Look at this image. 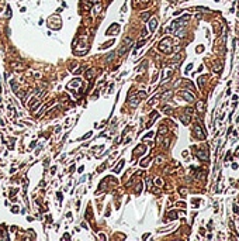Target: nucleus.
<instances>
[{
    "label": "nucleus",
    "instance_id": "22",
    "mask_svg": "<svg viewBox=\"0 0 239 241\" xmlns=\"http://www.w3.org/2000/svg\"><path fill=\"white\" fill-rule=\"evenodd\" d=\"M204 80H205V76H200V79H198V86H200V88L203 86V83H204Z\"/></svg>",
    "mask_w": 239,
    "mask_h": 241
},
{
    "label": "nucleus",
    "instance_id": "10",
    "mask_svg": "<svg viewBox=\"0 0 239 241\" xmlns=\"http://www.w3.org/2000/svg\"><path fill=\"white\" fill-rule=\"evenodd\" d=\"M145 150H146V147L145 145H139L136 150H134V155H138V154H142V152H145Z\"/></svg>",
    "mask_w": 239,
    "mask_h": 241
},
{
    "label": "nucleus",
    "instance_id": "9",
    "mask_svg": "<svg viewBox=\"0 0 239 241\" xmlns=\"http://www.w3.org/2000/svg\"><path fill=\"white\" fill-rule=\"evenodd\" d=\"M197 157H198L200 159H203V161H207V159H208V157H207V152H205V151H198V152H197Z\"/></svg>",
    "mask_w": 239,
    "mask_h": 241
},
{
    "label": "nucleus",
    "instance_id": "19",
    "mask_svg": "<svg viewBox=\"0 0 239 241\" xmlns=\"http://www.w3.org/2000/svg\"><path fill=\"white\" fill-rule=\"evenodd\" d=\"M113 44H114V41H108V42H105L104 45H101V47H100V49H105V48H108V47H111V45H113Z\"/></svg>",
    "mask_w": 239,
    "mask_h": 241
},
{
    "label": "nucleus",
    "instance_id": "23",
    "mask_svg": "<svg viewBox=\"0 0 239 241\" xmlns=\"http://www.w3.org/2000/svg\"><path fill=\"white\" fill-rule=\"evenodd\" d=\"M155 183H156L158 186H162V185H163V181H162V179H159V178H156V179H155Z\"/></svg>",
    "mask_w": 239,
    "mask_h": 241
},
{
    "label": "nucleus",
    "instance_id": "13",
    "mask_svg": "<svg viewBox=\"0 0 239 241\" xmlns=\"http://www.w3.org/2000/svg\"><path fill=\"white\" fill-rule=\"evenodd\" d=\"M149 16H150L149 11H145V13H142V14H141V18H142V21H148Z\"/></svg>",
    "mask_w": 239,
    "mask_h": 241
},
{
    "label": "nucleus",
    "instance_id": "5",
    "mask_svg": "<svg viewBox=\"0 0 239 241\" xmlns=\"http://www.w3.org/2000/svg\"><path fill=\"white\" fill-rule=\"evenodd\" d=\"M82 85V80L80 79H73L72 82L68 83V90H75L76 86H80Z\"/></svg>",
    "mask_w": 239,
    "mask_h": 241
},
{
    "label": "nucleus",
    "instance_id": "2",
    "mask_svg": "<svg viewBox=\"0 0 239 241\" xmlns=\"http://www.w3.org/2000/svg\"><path fill=\"white\" fill-rule=\"evenodd\" d=\"M190 116H191V109H184V113L180 116V119L183 121V124H189L190 121Z\"/></svg>",
    "mask_w": 239,
    "mask_h": 241
},
{
    "label": "nucleus",
    "instance_id": "17",
    "mask_svg": "<svg viewBox=\"0 0 239 241\" xmlns=\"http://www.w3.org/2000/svg\"><path fill=\"white\" fill-rule=\"evenodd\" d=\"M167 217H169L170 220H174V219H177V213H174V211H170V213L167 214Z\"/></svg>",
    "mask_w": 239,
    "mask_h": 241
},
{
    "label": "nucleus",
    "instance_id": "15",
    "mask_svg": "<svg viewBox=\"0 0 239 241\" xmlns=\"http://www.w3.org/2000/svg\"><path fill=\"white\" fill-rule=\"evenodd\" d=\"M197 110H198L200 113L204 111V102H198V103H197Z\"/></svg>",
    "mask_w": 239,
    "mask_h": 241
},
{
    "label": "nucleus",
    "instance_id": "1",
    "mask_svg": "<svg viewBox=\"0 0 239 241\" xmlns=\"http://www.w3.org/2000/svg\"><path fill=\"white\" fill-rule=\"evenodd\" d=\"M172 47H173V40H172L170 37H166V38H163V40L159 42V49H160L162 52H166V54L172 52Z\"/></svg>",
    "mask_w": 239,
    "mask_h": 241
},
{
    "label": "nucleus",
    "instance_id": "8",
    "mask_svg": "<svg viewBox=\"0 0 239 241\" xmlns=\"http://www.w3.org/2000/svg\"><path fill=\"white\" fill-rule=\"evenodd\" d=\"M156 27H158V20L153 17V18H150V20H149V30L150 31H155V30H156Z\"/></svg>",
    "mask_w": 239,
    "mask_h": 241
},
{
    "label": "nucleus",
    "instance_id": "12",
    "mask_svg": "<svg viewBox=\"0 0 239 241\" xmlns=\"http://www.w3.org/2000/svg\"><path fill=\"white\" fill-rule=\"evenodd\" d=\"M128 103H129V105L132 106V107H135V106L138 105V96H136V97H129Z\"/></svg>",
    "mask_w": 239,
    "mask_h": 241
},
{
    "label": "nucleus",
    "instance_id": "26",
    "mask_svg": "<svg viewBox=\"0 0 239 241\" xmlns=\"http://www.w3.org/2000/svg\"><path fill=\"white\" fill-rule=\"evenodd\" d=\"M146 34H148L146 30H142V34H141V35H142V38H144V37H146Z\"/></svg>",
    "mask_w": 239,
    "mask_h": 241
},
{
    "label": "nucleus",
    "instance_id": "4",
    "mask_svg": "<svg viewBox=\"0 0 239 241\" xmlns=\"http://www.w3.org/2000/svg\"><path fill=\"white\" fill-rule=\"evenodd\" d=\"M131 44H132V42H131V38H127V40H124V44H122V45H121V48L118 49V55H122V52H124V51H127V49L131 47Z\"/></svg>",
    "mask_w": 239,
    "mask_h": 241
},
{
    "label": "nucleus",
    "instance_id": "11",
    "mask_svg": "<svg viewBox=\"0 0 239 241\" xmlns=\"http://www.w3.org/2000/svg\"><path fill=\"white\" fill-rule=\"evenodd\" d=\"M94 73H96V69H87V72H86V79H91L93 76H94Z\"/></svg>",
    "mask_w": 239,
    "mask_h": 241
},
{
    "label": "nucleus",
    "instance_id": "25",
    "mask_svg": "<svg viewBox=\"0 0 239 241\" xmlns=\"http://www.w3.org/2000/svg\"><path fill=\"white\" fill-rule=\"evenodd\" d=\"M145 96H146L145 92H139V93H138V97H145Z\"/></svg>",
    "mask_w": 239,
    "mask_h": 241
},
{
    "label": "nucleus",
    "instance_id": "24",
    "mask_svg": "<svg viewBox=\"0 0 239 241\" xmlns=\"http://www.w3.org/2000/svg\"><path fill=\"white\" fill-rule=\"evenodd\" d=\"M144 44H145V40H142V41H139V42L136 44V48H139V47H142V45H144ZM136 48H135V49H136Z\"/></svg>",
    "mask_w": 239,
    "mask_h": 241
},
{
    "label": "nucleus",
    "instance_id": "30",
    "mask_svg": "<svg viewBox=\"0 0 239 241\" xmlns=\"http://www.w3.org/2000/svg\"><path fill=\"white\" fill-rule=\"evenodd\" d=\"M141 1H142V3H148L149 0H141Z\"/></svg>",
    "mask_w": 239,
    "mask_h": 241
},
{
    "label": "nucleus",
    "instance_id": "29",
    "mask_svg": "<svg viewBox=\"0 0 239 241\" xmlns=\"http://www.w3.org/2000/svg\"><path fill=\"white\" fill-rule=\"evenodd\" d=\"M180 193H181L183 196H186V190H184V189H180Z\"/></svg>",
    "mask_w": 239,
    "mask_h": 241
},
{
    "label": "nucleus",
    "instance_id": "28",
    "mask_svg": "<svg viewBox=\"0 0 239 241\" xmlns=\"http://www.w3.org/2000/svg\"><path fill=\"white\" fill-rule=\"evenodd\" d=\"M203 49H204V48H203V47H197V52H201V51H203Z\"/></svg>",
    "mask_w": 239,
    "mask_h": 241
},
{
    "label": "nucleus",
    "instance_id": "21",
    "mask_svg": "<svg viewBox=\"0 0 239 241\" xmlns=\"http://www.w3.org/2000/svg\"><path fill=\"white\" fill-rule=\"evenodd\" d=\"M166 131H167V127H166V126H160V127H159V133H160V134H166Z\"/></svg>",
    "mask_w": 239,
    "mask_h": 241
},
{
    "label": "nucleus",
    "instance_id": "16",
    "mask_svg": "<svg viewBox=\"0 0 239 241\" xmlns=\"http://www.w3.org/2000/svg\"><path fill=\"white\" fill-rule=\"evenodd\" d=\"M160 97H162L163 100H167L169 97H172V92H170V90H169V92H166V93H163V94H162Z\"/></svg>",
    "mask_w": 239,
    "mask_h": 241
},
{
    "label": "nucleus",
    "instance_id": "3",
    "mask_svg": "<svg viewBox=\"0 0 239 241\" xmlns=\"http://www.w3.org/2000/svg\"><path fill=\"white\" fill-rule=\"evenodd\" d=\"M179 96L180 97H184V100H187V102H193V100H194V94L190 93V92H187V90L179 92Z\"/></svg>",
    "mask_w": 239,
    "mask_h": 241
},
{
    "label": "nucleus",
    "instance_id": "18",
    "mask_svg": "<svg viewBox=\"0 0 239 241\" xmlns=\"http://www.w3.org/2000/svg\"><path fill=\"white\" fill-rule=\"evenodd\" d=\"M124 164H125V162H124V161H121V162H120L118 165H117V168L114 169V172H115V173H118L120 171H121V168H122V165H124Z\"/></svg>",
    "mask_w": 239,
    "mask_h": 241
},
{
    "label": "nucleus",
    "instance_id": "27",
    "mask_svg": "<svg viewBox=\"0 0 239 241\" xmlns=\"http://www.w3.org/2000/svg\"><path fill=\"white\" fill-rule=\"evenodd\" d=\"M13 213H18V207H17V206L13 207Z\"/></svg>",
    "mask_w": 239,
    "mask_h": 241
},
{
    "label": "nucleus",
    "instance_id": "7",
    "mask_svg": "<svg viewBox=\"0 0 239 241\" xmlns=\"http://www.w3.org/2000/svg\"><path fill=\"white\" fill-rule=\"evenodd\" d=\"M118 31H120V26H118V24H113V26L107 30V35H113V34L115 35Z\"/></svg>",
    "mask_w": 239,
    "mask_h": 241
},
{
    "label": "nucleus",
    "instance_id": "6",
    "mask_svg": "<svg viewBox=\"0 0 239 241\" xmlns=\"http://www.w3.org/2000/svg\"><path fill=\"white\" fill-rule=\"evenodd\" d=\"M194 133H195V136L198 137L200 140H203V138H205V134H204V131H203V128L198 126V124H195L194 126Z\"/></svg>",
    "mask_w": 239,
    "mask_h": 241
},
{
    "label": "nucleus",
    "instance_id": "14",
    "mask_svg": "<svg viewBox=\"0 0 239 241\" xmlns=\"http://www.w3.org/2000/svg\"><path fill=\"white\" fill-rule=\"evenodd\" d=\"M170 75H172V69H170V68H167V69H164V72H163V78H164V79H167V78H170Z\"/></svg>",
    "mask_w": 239,
    "mask_h": 241
},
{
    "label": "nucleus",
    "instance_id": "20",
    "mask_svg": "<svg viewBox=\"0 0 239 241\" xmlns=\"http://www.w3.org/2000/svg\"><path fill=\"white\" fill-rule=\"evenodd\" d=\"M149 161H150V158H145V159H142V161H141V166H144V168H145V166L149 164Z\"/></svg>",
    "mask_w": 239,
    "mask_h": 241
}]
</instances>
